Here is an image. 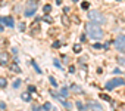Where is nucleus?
<instances>
[{"mask_svg":"<svg viewBox=\"0 0 125 111\" xmlns=\"http://www.w3.org/2000/svg\"><path fill=\"white\" fill-rule=\"evenodd\" d=\"M28 90L30 92H35V86H28Z\"/></svg>","mask_w":125,"mask_h":111,"instance_id":"obj_29","label":"nucleus"},{"mask_svg":"<svg viewBox=\"0 0 125 111\" xmlns=\"http://www.w3.org/2000/svg\"><path fill=\"white\" fill-rule=\"evenodd\" d=\"M53 64H54V67H57V68H60V67H62V65H60V62H59L57 59H54V61H53Z\"/></svg>","mask_w":125,"mask_h":111,"instance_id":"obj_27","label":"nucleus"},{"mask_svg":"<svg viewBox=\"0 0 125 111\" xmlns=\"http://www.w3.org/2000/svg\"><path fill=\"white\" fill-rule=\"evenodd\" d=\"M85 110H97V111H100V110H103V108H102V105H100L99 102L90 101V102L85 104Z\"/></svg>","mask_w":125,"mask_h":111,"instance_id":"obj_6","label":"nucleus"},{"mask_svg":"<svg viewBox=\"0 0 125 111\" xmlns=\"http://www.w3.org/2000/svg\"><path fill=\"white\" fill-rule=\"evenodd\" d=\"M69 12V8H63V14H68Z\"/></svg>","mask_w":125,"mask_h":111,"instance_id":"obj_33","label":"nucleus"},{"mask_svg":"<svg viewBox=\"0 0 125 111\" xmlns=\"http://www.w3.org/2000/svg\"><path fill=\"white\" fill-rule=\"evenodd\" d=\"M87 16H88V19H90L91 22H96V24H104V22H106L104 15H103L102 12H99V11H90Z\"/></svg>","mask_w":125,"mask_h":111,"instance_id":"obj_2","label":"nucleus"},{"mask_svg":"<svg viewBox=\"0 0 125 111\" xmlns=\"http://www.w3.org/2000/svg\"><path fill=\"white\" fill-rule=\"evenodd\" d=\"M50 11H52V6H50V5H46V6L43 8V12H46V14H49Z\"/></svg>","mask_w":125,"mask_h":111,"instance_id":"obj_19","label":"nucleus"},{"mask_svg":"<svg viewBox=\"0 0 125 111\" xmlns=\"http://www.w3.org/2000/svg\"><path fill=\"white\" fill-rule=\"evenodd\" d=\"M49 80H50V83H52L54 87H57V82H56V79H54V77H49Z\"/></svg>","mask_w":125,"mask_h":111,"instance_id":"obj_20","label":"nucleus"},{"mask_svg":"<svg viewBox=\"0 0 125 111\" xmlns=\"http://www.w3.org/2000/svg\"><path fill=\"white\" fill-rule=\"evenodd\" d=\"M100 98H103L104 101H107V102H110V96H109V95H103V93H102V95H100Z\"/></svg>","mask_w":125,"mask_h":111,"instance_id":"obj_23","label":"nucleus"},{"mask_svg":"<svg viewBox=\"0 0 125 111\" xmlns=\"http://www.w3.org/2000/svg\"><path fill=\"white\" fill-rule=\"evenodd\" d=\"M125 84V82H124V79H119V77H115V79H112V80H109L106 84H104V89L106 90H112L113 87H116V86H124Z\"/></svg>","mask_w":125,"mask_h":111,"instance_id":"obj_4","label":"nucleus"},{"mask_svg":"<svg viewBox=\"0 0 125 111\" xmlns=\"http://www.w3.org/2000/svg\"><path fill=\"white\" fill-rule=\"evenodd\" d=\"M0 108L5 110V108H6V104H5V102H0Z\"/></svg>","mask_w":125,"mask_h":111,"instance_id":"obj_30","label":"nucleus"},{"mask_svg":"<svg viewBox=\"0 0 125 111\" xmlns=\"http://www.w3.org/2000/svg\"><path fill=\"white\" fill-rule=\"evenodd\" d=\"M16 64H18V62H13V64H10V67H9V68H10L12 71H15V73H18V74H21V68H19V67H18Z\"/></svg>","mask_w":125,"mask_h":111,"instance_id":"obj_10","label":"nucleus"},{"mask_svg":"<svg viewBox=\"0 0 125 111\" xmlns=\"http://www.w3.org/2000/svg\"><path fill=\"white\" fill-rule=\"evenodd\" d=\"M31 64H32V67H34V68H35V71H37V73H38V74H41V70H40V68H38V65H37V62H35V61H31Z\"/></svg>","mask_w":125,"mask_h":111,"instance_id":"obj_17","label":"nucleus"},{"mask_svg":"<svg viewBox=\"0 0 125 111\" xmlns=\"http://www.w3.org/2000/svg\"><path fill=\"white\" fill-rule=\"evenodd\" d=\"M2 21L9 27V28H12L13 25H15V22H13V18L12 16H6V18H2Z\"/></svg>","mask_w":125,"mask_h":111,"instance_id":"obj_8","label":"nucleus"},{"mask_svg":"<svg viewBox=\"0 0 125 111\" xmlns=\"http://www.w3.org/2000/svg\"><path fill=\"white\" fill-rule=\"evenodd\" d=\"M37 8H38V2L37 0H30V2L27 3V6H25V11H24V16H32V15H35V11H37Z\"/></svg>","mask_w":125,"mask_h":111,"instance_id":"obj_3","label":"nucleus"},{"mask_svg":"<svg viewBox=\"0 0 125 111\" xmlns=\"http://www.w3.org/2000/svg\"><path fill=\"white\" fill-rule=\"evenodd\" d=\"M62 22H63V25H69V19L66 15H62Z\"/></svg>","mask_w":125,"mask_h":111,"instance_id":"obj_16","label":"nucleus"},{"mask_svg":"<svg viewBox=\"0 0 125 111\" xmlns=\"http://www.w3.org/2000/svg\"><path fill=\"white\" fill-rule=\"evenodd\" d=\"M85 33L90 39L93 40H102L103 39V30L100 27V24H96V22H88L85 25Z\"/></svg>","mask_w":125,"mask_h":111,"instance_id":"obj_1","label":"nucleus"},{"mask_svg":"<svg viewBox=\"0 0 125 111\" xmlns=\"http://www.w3.org/2000/svg\"><path fill=\"white\" fill-rule=\"evenodd\" d=\"M0 64L8 65L9 64V53L8 52H0Z\"/></svg>","mask_w":125,"mask_h":111,"instance_id":"obj_7","label":"nucleus"},{"mask_svg":"<svg viewBox=\"0 0 125 111\" xmlns=\"http://www.w3.org/2000/svg\"><path fill=\"white\" fill-rule=\"evenodd\" d=\"M56 5H62V0H56Z\"/></svg>","mask_w":125,"mask_h":111,"instance_id":"obj_34","label":"nucleus"},{"mask_svg":"<svg viewBox=\"0 0 125 111\" xmlns=\"http://www.w3.org/2000/svg\"><path fill=\"white\" fill-rule=\"evenodd\" d=\"M72 2H78V0H72Z\"/></svg>","mask_w":125,"mask_h":111,"instance_id":"obj_36","label":"nucleus"},{"mask_svg":"<svg viewBox=\"0 0 125 111\" xmlns=\"http://www.w3.org/2000/svg\"><path fill=\"white\" fill-rule=\"evenodd\" d=\"M41 110H49V111H50V110H54V107H53L50 102H44V104L41 105Z\"/></svg>","mask_w":125,"mask_h":111,"instance_id":"obj_11","label":"nucleus"},{"mask_svg":"<svg viewBox=\"0 0 125 111\" xmlns=\"http://www.w3.org/2000/svg\"><path fill=\"white\" fill-rule=\"evenodd\" d=\"M43 19H44V21H46V22H52V18H50V16H44V18H43Z\"/></svg>","mask_w":125,"mask_h":111,"instance_id":"obj_28","label":"nucleus"},{"mask_svg":"<svg viewBox=\"0 0 125 111\" xmlns=\"http://www.w3.org/2000/svg\"><path fill=\"white\" fill-rule=\"evenodd\" d=\"M19 86H21V79H16V80L13 82V87H15V89H18Z\"/></svg>","mask_w":125,"mask_h":111,"instance_id":"obj_18","label":"nucleus"},{"mask_svg":"<svg viewBox=\"0 0 125 111\" xmlns=\"http://www.w3.org/2000/svg\"><path fill=\"white\" fill-rule=\"evenodd\" d=\"M81 8H83V9H88V8H90V3H88V2H83V3H81Z\"/></svg>","mask_w":125,"mask_h":111,"instance_id":"obj_21","label":"nucleus"},{"mask_svg":"<svg viewBox=\"0 0 125 111\" xmlns=\"http://www.w3.org/2000/svg\"><path fill=\"white\" fill-rule=\"evenodd\" d=\"M93 47H94V49H103V44H100V43H94Z\"/></svg>","mask_w":125,"mask_h":111,"instance_id":"obj_25","label":"nucleus"},{"mask_svg":"<svg viewBox=\"0 0 125 111\" xmlns=\"http://www.w3.org/2000/svg\"><path fill=\"white\" fill-rule=\"evenodd\" d=\"M81 50H83L81 44H74V52H75V53H80Z\"/></svg>","mask_w":125,"mask_h":111,"instance_id":"obj_15","label":"nucleus"},{"mask_svg":"<svg viewBox=\"0 0 125 111\" xmlns=\"http://www.w3.org/2000/svg\"><path fill=\"white\" fill-rule=\"evenodd\" d=\"M8 86V80L5 77H0V87H6Z\"/></svg>","mask_w":125,"mask_h":111,"instance_id":"obj_13","label":"nucleus"},{"mask_svg":"<svg viewBox=\"0 0 125 111\" xmlns=\"http://www.w3.org/2000/svg\"><path fill=\"white\" fill-rule=\"evenodd\" d=\"M60 95H62V96H66V95H68V89H62V90H60Z\"/></svg>","mask_w":125,"mask_h":111,"instance_id":"obj_26","label":"nucleus"},{"mask_svg":"<svg viewBox=\"0 0 125 111\" xmlns=\"http://www.w3.org/2000/svg\"><path fill=\"white\" fill-rule=\"evenodd\" d=\"M3 30H5V28H3V25H2V24H0V31H3Z\"/></svg>","mask_w":125,"mask_h":111,"instance_id":"obj_35","label":"nucleus"},{"mask_svg":"<svg viewBox=\"0 0 125 111\" xmlns=\"http://www.w3.org/2000/svg\"><path fill=\"white\" fill-rule=\"evenodd\" d=\"M18 28H19V31H25V24H24V22H19Z\"/></svg>","mask_w":125,"mask_h":111,"instance_id":"obj_22","label":"nucleus"},{"mask_svg":"<svg viewBox=\"0 0 125 111\" xmlns=\"http://www.w3.org/2000/svg\"><path fill=\"white\" fill-rule=\"evenodd\" d=\"M59 46H60V43H59V42H54V43H53V47H59Z\"/></svg>","mask_w":125,"mask_h":111,"instance_id":"obj_31","label":"nucleus"},{"mask_svg":"<svg viewBox=\"0 0 125 111\" xmlns=\"http://www.w3.org/2000/svg\"><path fill=\"white\" fill-rule=\"evenodd\" d=\"M21 98H22V101H25V102H30V101H31V95H30V90H28V92H24V93L21 95Z\"/></svg>","mask_w":125,"mask_h":111,"instance_id":"obj_9","label":"nucleus"},{"mask_svg":"<svg viewBox=\"0 0 125 111\" xmlns=\"http://www.w3.org/2000/svg\"><path fill=\"white\" fill-rule=\"evenodd\" d=\"M75 105H77V108H78V110H85V107H84V105H83V104H81L80 101H78V102H77Z\"/></svg>","mask_w":125,"mask_h":111,"instance_id":"obj_24","label":"nucleus"},{"mask_svg":"<svg viewBox=\"0 0 125 111\" xmlns=\"http://www.w3.org/2000/svg\"><path fill=\"white\" fill-rule=\"evenodd\" d=\"M71 89H72L74 92H77V93H78V92H83V89H81L78 84H72V86H71Z\"/></svg>","mask_w":125,"mask_h":111,"instance_id":"obj_14","label":"nucleus"},{"mask_svg":"<svg viewBox=\"0 0 125 111\" xmlns=\"http://www.w3.org/2000/svg\"><path fill=\"white\" fill-rule=\"evenodd\" d=\"M113 44H115V47H116L118 50L125 52V34H124V36H119V37L113 42Z\"/></svg>","mask_w":125,"mask_h":111,"instance_id":"obj_5","label":"nucleus"},{"mask_svg":"<svg viewBox=\"0 0 125 111\" xmlns=\"http://www.w3.org/2000/svg\"><path fill=\"white\" fill-rule=\"evenodd\" d=\"M116 61H118L121 65H125V56H124V55H119V56L116 58Z\"/></svg>","mask_w":125,"mask_h":111,"instance_id":"obj_12","label":"nucleus"},{"mask_svg":"<svg viewBox=\"0 0 125 111\" xmlns=\"http://www.w3.org/2000/svg\"><path fill=\"white\" fill-rule=\"evenodd\" d=\"M74 71H75V67L71 65V67H69V73H74Z\"/></svg>","mask_w":125,"mask_h":111,"instance_id":"obj_32","label":"nucleus"}]
</instances>
